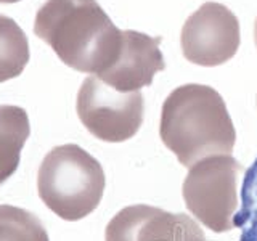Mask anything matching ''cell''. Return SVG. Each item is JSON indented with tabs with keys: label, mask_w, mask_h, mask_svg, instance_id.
<instances>
[{
	"label": "cell",
	"mask_w": 257,
	"mask_h": 241,
	"mask_svg": "<svg viewBox=\"0 0 257 241\" xmlns=\"http://www.w3.org/2000/svg\"><path fill=\"white\" fill-rule=\"evenodd\" d=\"M0 241H50L37 217L26 209L0 204Z\"/></svg>",
	"instance_id": "8fae6325"
},
{
	"label": "cell",
	"mask_w": 257,
	"mask_h": 241,
	"mask_svg": "<svg viewBox=\"0 0 257 241\" xmlns=\"http://www.w3.org/2000/svg\"><path fill=\"white\" fill-rule=\"evenodd\" d=\"M243 172V164L230 155L198 161L183 182L185 206L209 230L230 231L235 227L238 182Z\"/></svg>",
	"instance_id": "277c9868"
},
{
	"label": "cell",
	"mask_w": 257,
	"mask_h": 241,
	"mask_svg": "<svg viewBox=\"0 0 257 241\" xmlns=\"http://www.w3.org/2000/svg\"><path fill=\"white\" fill-rule=\"evenodd\" d=\"M29 116L24 108L0 104V185L20 166L21 150L29 139Z\"/></svg>",
	"instance_id": "9c48e42d"
},
{
	"label": "cell",
	"mask_w": 257,
	"mask_h": 241,
	"mask_svg": "<svg viewBox=\"0 0 257 241\" xmlns=\"http://www.w3.org/2000/svg\"><path fill=\"white\" fill-rule=\"evenodd\" d=\"M104 187L106 177L101 164L74 143L52 148L39 167L40 199L52 212L68 222L92 214L100 204Z\"/></svg>",
	"instance_id": "3957f363"
},
{
	"label": "cell",
	"mask_w": 257,
	"mask_h": 241,
	"mask_svg": "<svg viewBox=\"0 0 257 241\" xmlns=\"http://www.w3.org/2000/svg\"><path fill=\"white\" fill-rule=\"evenodd\" d=\"M77 116L98 140L119 143L140 131L145 101L139 92H119L96 76H88L77 93Z\"/></svg>",
	"instance_id": "5b68a950"
},
{
	"label": "cell",
	"mask_w": 257,
	"mask_h": 241,
	"mask_svg": "<svg viewBox=\"0 0 257 241\" xmlns=\"http://www.w3.org/2000/svg\"><path fill=\"white\" fill-rule=\"evenodd\" d=\"M235 227L241 228L239 241H257V158L241 185V207L235 215Z\"/></svg>",
	"instance_id": "7c38bea8"
},
{
	"label": "cell",
	"mask_w": 257,
	"mask_h": 241,
	"mask_svg": "<svg viewBox=\"0 0 257 241\" xmlns=\"http://www.w3.org/2000/svg\"><path fill=\"white\" fill-rule=\"evenodd\" d=\"M161 37H151L139 31H122V42L116 60L96 76L119 92H139L153 84L155 74L166 69L161 52Z\"/></svg>",
	"instance_id": "ba28073f"
},
{
	"label": "cell",
	"mask_w": 257,
	"mask_h": 241,
	"mask_svg": "<svg viewBox=\"0 0 257 241\" xmlns=\"http://www.w3.org/2000/svg\"><path fill=\"white\" fill-rule=\"evenodd\" d=\"M34 34L66 66L100 76L116 60L122 31L96 0H47L39 8Z\"/></svg>",
	"instance_id": "6da1fadb"
},
{
	"label": "cell",
	"mask_w": 257,
	"mask_h": 241,
	"mask_svg": "<svg viewBox=\"0 0 257 241\" xmlns=\"http://www.w3.org/2000/svg\"><path fill=\"white\" fill-rule=\"evenodd\" d=\"M241 44L239 21L228 7L206 2L182 28L183 56L198 66H220L236 55Z\"/></svg>",
	"instance_id": "8992f818"
},
{
	"label": "cell",
	"mask_w": 257,
	"mask_h": 241,
	"mask_svg": "<svg viewBox=\"0 0 257 241\" xmlns=\"http://www.w3.org/2000/svg\"><path fill=\"white\" fill-rule=\"evenodd\" d=\"M106 241H206L203 228L187 214L148 204L127 206L104 230Z\"/></svg>",
	"instance_id": "52a82bcc"
},
{
	"label": "cell",
	"mask_w": 257,
	"mask_h": 241,
	"mask_svg": "<svg viewBox=\"0 0 257 241\" xmlns=\"http://www.w3.org/2000/svg\"><path fill=\"white\" fill-rule=\"evenodd\" d=\"M29 61V42L10 16L0 15V82L18 77Z\"/></svg>",
	"instance_id": "30bf717a"
},
{
	"label": "cell",
	"mask_w": 257,
	"mask_h": 241,
	"mask_svg": "<svg viewBox=\"0 0 257 241\" xmlns=\"http://www.w3.org/2000/svg\"><path fill=\"white\" fill-rule=\"evenodd\" d=\"M254 40H255V45H257V18H255V23H254Z\"/></svg>",
	"instance_id": "4fadbf2b"
},
{
	"label": "cell",
	"mask_w": 257,
	"mask_h": 241,
	"mask_svg": "<svg viewBox=\"0 0 257 241\" xmlns=\"http://www.w3.org/2000/svg\"><path fill=\"white\" fill-rule=\"evenodd\" d=\"M159 135L188 169L204 158L230 155L236 142L225 100L203 84H185L171 92L161 111Z\"/></svg>",
	"instance_id": "7a4b0ae2"
},
{
	"label": "cell",
	"mask_w": 257,
	"mask_h": 241,
	"mask_svg": "<svg viewBox=\"0 0 257 241\" xmlns=\"http://www.w3.org/2000/svg\"><path fill=\"white\" fill-rule=\"evenodd\" d=\"M20 2V0H0V4H16Z\"/></svg>",
	"instance_id": "5bb4252c"
}]
</instances>
